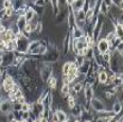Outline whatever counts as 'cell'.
<instances>
[{"label": "cell", "instance_id": "obj_26", "mask_svg": "<svg viewBox=\"0 0 123 122\" xmlns=\"http://www.w3.org/2000/svg\"><path fill=\"white\" fill-rule=\"evenodd\" d=\"M103 2L105 4H106L108 7H111V6H114V3H112V0H103Z\"/></svg>", "mask_w": 123, "mask_h": 122}, {"label": "cell", "instance_id": "obj_7", "mask_svg": "<svg viewBox=\"0 0 123 122\" xmlns=\"http://www.w3.org/2000/svg\"><path fill=\"white\" fill-rule=\"evenodd\" d=\"M122 108H123V105H122V103L120 102V101L116 100V101H115V102H114V104H112L111 111H112V113L115 114V115H119V114L121 113Z\"/></svg>", "mask_w": 123, "mask_h": 122}, {"label": "cell", "instance_id": "obj_28", "mask_svg": "<svg viewBox=\"0 0 123 122\" xmlns=\"http://www.w3.org/2000/svg\"><path fill=\"white\" fill-rule=\"evenodd\" d=\"M118 7H119V9H120V10H121V11L123 12V0H122V1L119 3V6H118Z\"/></svg>", "mask_w": 123, "mask_h": 122}, {"label": "cell", "instance_id": "obj_33", "mask_svg": "<svg viewBox=\"0 0 123 122\" xmlns=\"http://www.w3.org/2000/svg\"><path fill=\"white\" fill-rule=\"evenodd\" d=\"M51 122H58V121H51Z\"/></svg>", "mask_w": 123, "mask_h": 122}, {"label": "cell", "instance_id": "obj_6", "mask_svg": "<svg viewBox=\"0 0 123 122\" xmlns=\"http://www.w3.org/2000/svg\"><path fill=\"white\" fill-rule=\"evenodd\" d=\"M57 78L55 77H50L49 79H48V81L46 82V84H47V86L49 87V89L53 90V89H56V87H57Z\"/></svg>", "mask_w": 123, "mask_h": 122}, {"label": "cell", "instance_id": "obj_10", "mask_svg": "<svg viewBox=\"0 0 123 122\" xmlns=\"http://www.w3.org/2000/svg\"><path fill=\"white\" fill-rule=\"evenodd\" d=\"M85 1L86 0H74L73 4L71 6L72 11H80V10H83V6H84Z\"/></svg>", "mask_w": 123, "mask_h": 122}, {"label": "cell", "instance_id": "obj_29", "mask_svg": "<svg viewBox=\"0 0 123 122\" xmlns=\"http://www.w3.org/2000/svg\"><path fill=\"white\" fill-rule=\"evenodd\" d=\"M3 65V55L0 54V66Z\"/></svg>", "mask_w": 123, "mask_h": 122}, {"label": "cell", "instance_id": "obj_19", "mask_svg": "<svg viewBox=\"0 0 123 122\" xmlns=\"http://www.w3.org/2000/svg\"><path fill=\"white\" fill-rule=\"evenodd\" d=\"M47 0H35V6H43V7H46L47 6Z\"/></svg>", "mask_w": 123, "mask_h": 122}, {"label": "cell", "instance_id": "obj_20", "mask_svg": "<svg viewBox=\"0 0 123 122\" xmlns=\"http://www.w3.org/2000/svg\"><path fill=\"white\" fill-rule=\"evenodd\" d=\"M31 109V104L29 102L21 104V111H29Z\"/></svg>", "mask_w": 123, "mask_h": 122}, {"label": "cell", "instance_id": "obj_14", "mask_svg": "<svg viewBox=\"0 0 123 122\" xmlns=\"http://www.w3.org/2000/svg\"><path fill=\"white\" fill-rule=\"evenodd\" d=\"M115 33L118 38H121L123 40V26L122 24H116V29H115Z\"/></svg>", "mask_w": 123, "mask_h": 122}, {"label": "cell", "instance_id": "obj_34", "mask_svg": "<svg viewBox=\"0 0 123 122\" xmlns=\"http://www.w3.org/2000/svg\"><path fill=\"white\" fill-rule=\"evenodd\" d=\"M121 122H123V118H122V119H121Z\"/></svg>", "mask_w": 123, "mask_h": 122}, {"label": "cell", "instance_id": "obj_23", "mask_svg": "<svg viewBox=\"0 0 123 122\" xmlns=\"http://www.w3.org/2000/svg\"><path fill=\"white\" fill-rule=\"evenodd\" d=\"M30 118V115H29V111H22V115H21V120H25L27 121L28 119Z\"/></svg>", "mask_w": 123, "mask_h": 122}, {"label": "cell", "instance_id": "obj_21", "mask_svg": "<svg viewBox=\"0 0 123 122\" xmlns=\"http://www.w3.org/2000/svg\"><path fill=\"white\" fill-rule=\"evenodd\" d=\"M14 119H16V118H15L14 113H13V111H11V113H9L6 115V120H7V122H11V121L14 120Z\"/></svg>", "mask_w": 123, "mask_h": 122}, {"label": "cell", "instance_id": "obj_15", "mask_svg": "<svg viewBox=\"0 0 123 122\" xmlns=\"http://www.w3.org/2000/svg\"><path fill=\"white\" fill-rule=\"evenodd\" d=\"M70 69V62H65L62 65V74L63 75H67Z\"/></svg>", "mask_w": 123, "mask_h": 122}, {"label": "cell", "instance_id": "obj_1", "mask_svg": "<svg viewBox=\"0 0 123 122\" xmlns=\"http://www.w3.org/2000/svg\"><path fill=\"white\" fill-rule=\"evenodd\" d=\"M15 83L16 82H15L14 78L11 77V75H6V79L2 81V90L7 95V93L12 90V88H13V86H14Z\"/></svg>", "mask_w": 123, "mask_h": 122}, {"label": "cell", "instance_id": "obj_24", "mask_svg": "<svg viewBox=\"0 0 123 122\" xmlns=\"http://www.w3.org/2000/svg\"><path fill=\"white\" fill-rule=\"evenodd\" d=\"M6 30H7V28L4 24H2V22H1V24H0V34H6Z\"/></svg>", "mask_w": 123, "mask_h": 122}, {"label": "cell", "instance_id": "obj_30", "mask_svg": "<svg viewBox=\"0 0 123 122\" xmlns=\"http://www.w3.org/2000/svg\"><path fill=\"white\" fill-rule=\"evenodd\" d=\"M2 72H3V70H2L1 68H0V78H1V74H2Z\"/></svg>", "mask_w": 123, "mask_h": 122}, {"label": "cell", "instance_id": "obj_31", "mask_svg": "<svg viewBox=\"0 0 123 122\" xmlns=\"http://www.w3.org/2000/svg\"><path fill=\"white\" fill-rule=\"evenodd\" d=\"M74 122H82V121L80 120V119H76V120H75V121H74Z\"/></svg>", "mask_w": 123, "mask_h": 122}, {"label": "cell", "instance_id": "obj_27", "mask_svg": "<svg viewBox=\"0 0 123 122\" xmlns=\"http://www.w3.org/2000/svg\"><path fill=\"white\" fill-rule=\"evenodd\" d=\"M40 122H49V119L48 118H45V117H43V118H39Z\"/></svg>", "mask_w": 123, "mask_h": 122}, {"label": "cell", "instance_id": "obj_3", "mask_svg": "<svg viewBox=\"0 0 123 122\" xmlns=\"http://www.w3.org/2000/svg\"><path fill=\"white\" fill-rule=\"evenodd\" d=\"M97 50L99 51L100 54H104L109 50V44L104 37L100 38L98 40V44H97Z\"/></svg>", "mask_w": 123, "mask_h": 122}, {"label": "cell", "instance_id": "obj_4", "mask_svg": "<svg viewBox=\"0 0 123 122\" xmlns=\"http://www.w3.org/2000/svg\"><path fill=\"white\" fill-rule=\"evenodd\" d=\"M3 55V67H9L13 64V62L15 61V52H10V51H6L4 53H2Z\"/></svg>", "mask_w": 123, "mask_h": 122}, {"label": "cell", "instance_id": "obj_17", "mask_svg": "<svg viewBox=\"0 0 123 122\" xmlns=\"http://www.w3.org/2000/svg\"><path fill=\"white\" fill-rule=\"evenodd\" d=\"M2 6L3 9H10V7H13V4H12V1L11 0H3L2 1Z\"/></svg>", "mask_w": 123, "mask_h": 122}, {"label": "cell", "instance_id": "obj_2", "mask_svg": "<svg viewBox=\"0 0 123 122\" xmlns=\"http://www.w3.org/2000/svg\"><path fill=\"white\" fill-rule=\"evenodd\" d=\"M90 106H91V108L93 109L94 111H97V113H99V111L106 110L105 103L102 100H100V99L96 98V97H94V98L90 101Z\"/></svg>", "mask_w": 123, "mask_h": 122}, {"label": "cell", "instance_id": "obj_8", "mask_svg": "<svg viewBox=\"0 0 123 122\" xmlns=\"http://www.w3.org/2000/svg\"><path fill=\"white\" fill-rule=\"evenodd\" d=\"M82 111H83V108H82V105L80 104H76L73 108H71V116L73 118H79L81 116Z\"/></svg>", "mask_w": 123, "mask_h": 122}, {"label": "cell", "instance_id": "obj_12", "mask_svg": "<svg viewBox=\"0 0 123 122\" xmlns=\"http://www.w3.org/2000/svg\"><path fill=\"white\" fill-rule=\"evenodd\" d=\"M73 15L75 20H86V13L83 10L80 11H73Z\"/></svg>", "mask_w": 123, "mask_h": 122}, {"label": "cell", "instance_id": "obj_11", "mask_svg": "<svg viewBox=\"0 0 123 122\" xmlns=\"http://www.w3.org/2000/svg\"><path fill=\"white\" fill-rule=\"evenodd\" d=\"M90 65H91V62H90V61L85 60V62L83 63V65L79 67V71H80L81 73H85V74H87V72H88L89 68H90Z\"/></svg>", "mask_w": 123, "mask_h": 122}, {"label": "cell", "instance_id": "obj_16", "mask_svg": "<svg viewBox=\"0 0 123 122\" xmlns=\"http://www.w3.org/2000/svg\"><path fill=\"white\" fill-rule=\"evenodd\" d=\"M33 10L35 11L36 15H43V14H45V7H43V6H35V4H34Z\"/></svg>", "mask_w": 123, "mask_h": 122}, {"label": "cell", "instance_id": "obj_5", "mask_svg": "<svg viewBox=\"0 0 123 122\" xmlns=\"http://www.w3.org/2000/svg\"><path fill=\"white\" fill-rule=\"evenodd\" d=\"M35 16H37L35 11L33 10V7H29V9L25 11V18L27 20V22H30L32 21L33 19L35 18Z\"/></svg>", "mask_w": 123, "mask_h": 122}, {"label": "cell", "instance_id": "obj_32", "mask_svg": "<svg viewBox=\"0 0 123 122\" xmlns=\"http://www.w3.org/2000/svg\"><path fill=\"white\" fill-rule=\"evenodd\" d=\"M2 97H3V96H2V93L0 92V100H1V98H2Z\"/></svg>", "mask_w": 123, "mask_h": 122}, {"label": "cell", "instance_id": "obj_25", "mask_svg": "<svg viewBox=\"0 0 123 122\" xmlns=\"http://www.w3.org/2000/svg\"><path fill=\"white\" fill-rule=\"evenodd\" d=\"M4 17H6V9H1L0 10V21H2Z\"/></svg>", "mask_w": 123, "mask_h": 122}, {"label": "cell", "instance_id": "obj_18", "mask_svg": "<svg viewBox=\"0 0 123 122\" xmlns=\"http://www.w3.org/2000/svg\"><path fill=\"white\" fill-rule=\"evenodd\" d=\"M93 16H96V11H94L93 9H89L88 11L86 12V19H89Z\"/></svg>", "mask_w": 123, "mask_h": 122}, {"label": "cell", "instance_id": "obj_9", "mask_svg": "<svg viewBox=\"0 0 123 122\" xmlns=\"http://www.w3.org/2000/svg\"><path fill=\"white\" fill-rule=\"evenodd\" d=\"M55 113H56V115H57L58 122H66L68 120V115L65 110H63V109H57Z\"/></svg>", "mask_w": 123, "mask_h": 122}, {"label": "cell", "instance_id": "obj_13", "mask_svg": "<svg viewBox=\"0 0 123 122\" xmlns=\"http://www.w3.org/2000/svg\"><path fill=\"white\" fill-rule=\"evenodd\" d=\"M107 80H108V74L106 71H102V72L98 73V81L100 84H106Z\"/></svg>", "mask_w": 123, "mask_h": 122}, {"label": "cell", "instance_id": "obj_22", "mask_svg": "<svg viewBox=\"0 0 123 122\" xmlns=\"http://www.w3.org/2000/svg\"><path fill=\"white\" fill-rule=\"evenodd\" d=\"M17 102L20 103V104H25V103L28 102V99L25 96H22V97H20V98L17 99Z\"/></svg>", "mask_w": 123, "mask_h": 122}]
</instances>
